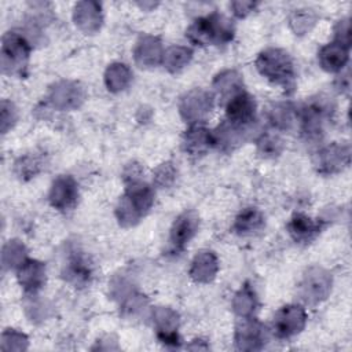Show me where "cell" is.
<instances>
[{
	"instance_id": "obj_9",
	"label": "cell",
	"mask_w": 352,
	"mask_h": 352,
	"mask_svg": "<svg viewBox=\"0 0 352 352\" xmlns=\"http://www.w3.org/2000/svg\"><path fill=\"white\" fill-rule=\"evenodd\" d=\"M265 327L254 318H242L235 327V344L241 351H256L265 344Z\"/></svg>"
},
{
	"instance_id": "obj_29",
	"label": "cell",
	"mask_w": 352,
	"mask_h": 352,
	"mask_svg": "<svg viewBox=\"0 0 352 352\" xmlns=\"http://www.w3.org/2000/svg\"><path fill=\"white\" fill-rule=\"evenodd\" d=\"M65 276L67 278L69 282H73L74 285L81 286L89 280L91 268L81 256H74L66 264Z\"/></svg>"
},
{
	"instance_id": "obj_10",
	"label": "cell",
	"mask_w": 352,
	"mask_h": 352,
	"mask_svg": "<svg viewBox=\"0 0 352 352\" xmlns=\"http://www.w3.org/2000/svg\"><path fill=\"white\" fill-rule=\"evenodd\" d=\"M226 114V121L238 126H250L256 120L254 98L245 91L238 92L227 100Z\"/></svg>"
},
{
	"instance_id": "obj_3",
	"label": "cell",
	"mask_w": 352,
	"mask_h": 352,
	"mask_svg": "<svg viewBox=\"0 0 352 352\" xmlns=\"http://www.w3.org/2000/svg\"><path fill=\"white\" fill-rule=\"evenodd\" d=\"M188 40L197 45L226 44L234 37V26L226 16L213 12L195 19L186 32Z\"/></svg>"
},
{
	"instance_id": "obj_11",
	"label": "cell",
	"mask_w": 352,
	"mask_h": 352,
	"mask_svg": "<svg viewBox=\"0 0 352 352\" xmlns=\"http://www.w3.org/2000/svg\"><path fill=\"white\" fill-rule=\"evenodd\" d=\"M349 144L333 143L323 147L315 157V166L323 175H331L349 165Z\"/></svg>"
},
{
	"instance_id": "obj_32",
	"label": "cell",
	"mask_w": 352,
	"mask_h": 352,
	"mask_svg": "<svg viewBox=\"0 0 352 352\" xmlns=\"http://www.w3.org/2000/svg\"><path fill=\"white\" fill-rule=\"evenodd\" d=\"M257 148L263 157L274 158L280 154L283 148V142L278 135L267 132V133H263L257 140Z\"/></svg>"
},
{
	"instance_id": "obj_39",
	"label": "cell",
	"mask_w": 352,
	"mask_h": 352,
	"mask_svg": "<svg viewBox=\"0 0 352 352\" xmlns=\"http://www.w3.org/2000/svg\"><path fill=\"white\" fill-rule=\"evenodd\" d=\"M254 7H256V3H253V1H234V3H231L232 12L239 18L246 16L249 12H252L254 10Z\"/></svg>"
},
{
	"instance_id": "obj_26",
	"label": "cell",
	"mask_w": 352,
	"mask_h": 352,
	"mask_svg": "<svg viewBox=\"0 0 352 352\" xmlns=\"http://www.w3.org/2000/svg\"><path fill=\"white\" fill-rule=\"evenodd\" d=\"M132 81V73L124 63H113L104 73V82L109 91L120 92Z\"/></svg>"
},
{
	"instance_id": "obj_18",
	"label": "cell",
	"mask_w": 352,
	"mask_h": 352,
	"mask_svg": "<svg viewBox=\"0 0 352 352\" xmlns=\"http://www.w3.org/2000/svg\"><path fill=\"white\" fill-rule=\"evenodd\" d=\"M135 60L142 67H153L162 60L164 51L161 41L153 36L142 37L135 47Z\"/></svg>"
},
{
	"instance_id": "obj_5",
	"label": "cell",
	"mask_w": 352,
	"mask_h": 352,
	"mask_svg": "<svg viewBox=\"0 0 352 352\" xmlns=\"http://www.w3.org/2000/svg\"><path fill=\"white\" fill-rule=\"evenodd\" d=\"M330 116L331 106L324 99H314L307 103L300 113L302 135L309 140L320 139Z\"/></svg>"
},
{
	"instance_id": "obj_2",
	"label": "cell",
	"mask_w": 352,
	"mask_h": 352,
	"mask_svg": "<svg viewBox=\"0 0 352 352\" xmlns=\"http://www.w3.org/2000/svg\"><path fill=\"white\" fill-rule=\"evenodd\" d=\"M256 67L261 76L280 85L285 91L292 92L294 89V65L290 55L279 48H268L258 54L256 59Z\"/></svg>"
},
{
	"instance_id": "obj_4",
	"label": "cell",
	"mask_w": 352,
	"mask_h": 352,
	"mask_svg": "<svg viewBox=\"0 0 352 352\" xmlns=\"http://www.w3.org/2000/svg\"><path fill=\"white\" fill-rule=\"evenodd\" d=\"M30 47L18 33L8 32L1 44V69L7 74H22L26 69Z\"/></svg>"
},
{
	"instance_id": "obj_15",
	"label": "cell",
	"mask_w": 352,
	"mask_h": 352,
	"mask_svg": "<svg viewBox=\"0 0 352 352\" xmlns=\"http://www.w3.org/2000/svg\"><path fill=\"white\" fill-rule=\"evenodd\" d=\"M50 100L59 110L76 109L84 100V91L77 82L60 81L51 88Z\"/></svg>"
},
{
	"instance_id": "obj_27",
	"label": "cell",
	"mask_w": 352,
	"mask_h": 352,
	"mask_svg": "<svg viewBox=\"0 0 352 352\" xmlns=\"http://www.w3.org/2000/svg\"><path fill=\"white\" fill-rule=\"evenodd\" d=\"M257 307V298L253 289L246 283L241 287V290L234 296L232 308L236 315L241 318L252 316Z\"/></svg>"
},
{
	"instance_id": "obj_31",
	"label": "cell",
	"mask_w": 352,
	"mask_h": 352,
	"mask_svg": "<svg viewBox=\"0 0 352 352\" xmlns=\"http://www.w3.org/2000/svg\"><path fill=\"white\" fill-rule=\"evenodd\" d=\"M270 121L279 129H287L294 121V109L289 103L275 104L270 110Z\"/></svg>"
},
{
	"instance_id": "obj_21",
	"label": "cell",
	"mask_w": 352,
	"mask_h": 352,
	"mask_svg": "<svg viewBox=\"0 0 352 352\" xmlns=\"http://www.w3.org/2000/svg\"><path fill=\"white\" fill-rule=\"evenodd\" d=\"M18 280L26 292L36 293L45 283V265L36 260H26L18 270Z\"/></svg>"
},
{
	"instance_id": "obj_7",
	"label": "cell",
	"mask_w": 352,
	"mask_h": 352,
	"mask_svg": "<svg viewBox=\"0 0 352 352\" xmlns=\"http://www.w3.org/2000/svg\"><path fill=\"white\" fill-rule=\"evenodd\" d=\"M213 107V96L205 89H192L187 92L179 104L182 117L190 122L197 124L202 121Z\"/></svg>"
},
{
	"instance_id": "obj_38",
	"label": "cell",
	"mask_w": 352,
	"mask_h": 352,
	"mask_svg": "<svg viewBox=\"0 0 352 352\" xmlns=\"http://www.w3.org/2000/svg\"><path fill=\"white\" fill-rule=\"evenodd\" d=\"M16 120V110L12 103L3 100L1 102V131L6 133L8 128L12 126V124Z\"/></svg>"
},
{
	"instance_id": "obj_23",
	"label": "cell",
	"mask_w": 352,
	"mask_h": 352,
	"mask_svg": "<svg viewBox=\"0 0 352 352\" xmlns=\"http://www.w3.org/2000/svg\"><path fill=\"white\" fill-rule=\"evenodd\" d=\"M212 144V131L192 124L183 136V148L191 155L204 154Z\"/></svg>"
},
{
	"instance_id": "obj_37",
	"label": "cell",
	"mask_w": 352,
	"mask_h": 352,
	"mask_svg": "<svg viewBox=\"0 0 352 352\" xmlns=\"http://www.w3.org/2000/svg\"><path fill=\"white\" fill-rule=\"evenodd\" d=\"M334 37L337 43L345 45L349 48V43H351V23L348 18H344L341 21H338V23L336 25L334 29Z\"/></svg>"
},
{
	"instance_id": "obj_6",
	"label": "cell",
	"mask_w": 352,
	"mask_h": 352,
	"mask_svg": "<svg viewBox=\"0 0 352 352\" xmlns=\"http://www.w3.org/2000/svg\"><path fill=\"white\" fill-rule=\"evenodd\" d=\"M331 290V275L320 267H311L300 283V296L308 304H318L327 298Z\"/></svg>"
},
{
	"instance_id": "obj_20",
	"label": "cell",
	"mask_w": 352,
	"mask_h": 352,
	"mask_svg": "<svg viewBox=\"0 0 352 352\" xmlns=\"http://www.w3.org/2000/svg\"><path fill=\"white\" fill-rule=\"evenodd\" d=\"M349 58V52H348V47L333 41L326 44L324 47L320 48L319 54H318V60L320 63V66L326 70V72H340L344 69V66L346 65Z\"/></svg>"
},
{
	"instance_id": "obj_8",
	"label": "cell",
	"mask_w": 352,
	"mask_h": 352,
	"mask_svg": "<svg viewBox=\"0 0 352 352\" xmlns=\"http://www.w3.org/2000/svg\"><path fill=\"white\" fill-rule=\"evenodd\" d=\"M307 322V314L302 307L290 304L282 307L274 316V330L278 337L289 338L298 334Z\"/></svg>"
},
{
	"instance_id": "obj_12",
	"label": "cell",
	"mask_w": 352,
	"mask_h": 352,
	"mask_svg": "<svg viewBox=\"0 0 352 352\" xmlns=\"http://www.w3.org/2000/svg\"><path fill=\"white\" fill-rule=\"evenodd\" d=\"M199 227L198 214L192 210H186L173 221L169 235L170 246L175 252H180L195 235Z\"/></svg>"
},
{
	"instance_id": "obj_34",
	"label": "cell",
	"mask_w": 352,
	"mask_h": 352,
	"mask_svg": "<svg viewBox=\"0 0 352 352\" xmlns=\"http://www.w3.org/2000/svg\"><path fill=\"white\" fill-rule=\"evenodd\" d=\"M1 341H3V342L10 341V344L6 345L3 349L21 351V349H25V348L28 346V338H26V336L22 334V333H19V331H15V330H12V329H8L7 331L3 333Z\"/></svg>"
},
{
	"instance_id": "obj_17",
	"label": "cell",
	"mask_w": 352,
	"mask_h": 352,
	"mask_svg": "<svg viewBox=\"0 0 352 352\" xmlns=\"http://www.w3.org/2000/svg\"><path fill=\"white\" fill-rule=\"evenodd\" d=\"M74 22L85 33H96L102 25L100 4L96 1H80L74 7Z\"/></svg>"
},
{
	"instance_id": "obj_24",
	"label": "cell",
	"mask_w": 352,
	"mask_h": 352,
	"mask_svg": "<svg viewBox=\"0 0 352 352\" xmlns=\"http://www.w3.org/2000/svg\"><path fill=\"white\" fill-rule=\"evenodd\" d=\"M213 87L220 98H226L228 100L231 96L243 91V81L235 70H226L216 76Z\"/></svg>"
},
{
	"instance_id": "obj_40",
	"label": "cell",
	"mask_w": 352,
	"mask_h": 352,
	"mask_svg": "<svg viewBox=\"0 0 352 352\" xmlns=\"http://www.w3.org/2000/svg\"><path fill=\"white\" fill-rule=\"evenodd\" d=\"M337 82H340V84H338V89H340L341 92L349 91V73H346L345 76H340V78L337 80Z\"/></svg>"
},
{
	"instance_id": "obj_33",
	"label": "cell",
	"mask_w": 352,
	"mask_h": 352,
	"mask_svg": "<svg viewBox=\"0 0 352 352\" xmlns=\"http://www.w3.org/2000/svg\"><path fill=\"white\" fill-rule=\"evenodd\" d=\"M316 21V15L311 10H297L290 16V26L296 34L307 33Z\"/></svg>"
},
{
	"instance_id": "obj_1",
	"label": "cell",
	"mask_w": 352,
	"mask_h": 352,
	"mask_svg": "<svg viewBox=\"0 0 352 352\" xmlns=\"http://www.w3.org/2000/svg\"><path fill=\"white\" fill-rule=\"evenodd\" d=\"M154 191L140 180H129L125 195L120 199L116 214L121 226H135L151 208Z\"/></svg>"
},
{
	"instance_id": "obj_28",
	"label": "cell",
	"mask_w": 352,
	"mask_h": 352,
	"mask_svg": "<svg viewBox=\"0 0 352 352\" xmlns=\"http://www.w3.org/2000/svg\"><path fill=\"white\" fill-rule=\"evenodd\" d=\"M191 56H192V52L190 48L182 47V45H173L164 52L162 62L169 72L175 73L183 69L184 66H187Z\"/></svg>"
},
{
	"instance_id": "obj_22",
	"label": "cell",
	"mask_w": 352,
	"mask_h": 352,
	"mask_svg": "<svg viewBox=\"0 0 352 352\" xmlns=\"http://www.w3.org/2000/svg\"><path fill=\"white\" fill-rule=\"evenodd\" d=\"M217 270H219L217 257L214 256L213 252L205 250V252H199L194 257L190 268V275L195 282L208 283L214 279Z\"/></svg>"
},
{
	"instance_id": "obj_13",
	"label": "cell",
	"mask_w": 352,
	"mask_h": 352,
	"mask_svg": "<svg viewBox=\"0 0 352 352\" xmlns=\"http://www.w3.org/2000/svg\"><path fill=\"white\" fill-rule=\"evenodd\" d=\"M78 197V188L76 180L69 175L58 176L51 186L48 199L50 204L58 210L70 209Z\"/></svg>"
},
{
	"instance_id": "obj_16",
	"label": "cell",
	"mask_w": 352,
	"mask_h": 352,
	"mask_svg": "<svg viewBox=\"0 0 352 352\" xmlns=\"http://www.w3.org/2000/svg\"><path fill=\"white\" fill-rule=\"evenodd\" d=\"M249 132V126H238L228 121H224L214 131H212V144L228 151L243 143Z\"/></svg>"
},
{
	"instance_id": "obj_14",
	"label": "cell",
	"mask_w": 352,
	"mask_h": 352,
	"mask_svg": "<svg viewBox=\"0 0 352 352\" xmlns=\"http://www.w3.org/2000/svg\"><path fill=\"white\" fill-rule=\"evenodd\" d=\"M153 322L157 329V336L162 344L170 346H177L180 344L177 336L179 316L173 309L164 307L155 308L153 312Z\"/></svg>"
},
{
	"instance_id": "obj_25",
	"label": "cell",
	"mask_w": 352,
	"mask_h": 352,
	"mask_svg": "<svg viewBox=\"0 0 352 352\" xmlns=\"http://www.w3.org/2000/svg\"><path fill=\"white\" fill-rule=\"evenodd\" d=\"M264 227V217L263 214L254 209V208H248L242 210L232 226L234 231L239 235H248L260 231Z\"/></svg>"
},
{
	"instance_id": "obj_35",
	"label": "cell",
	"mask_w": 352,
	"mask_h": 352,
	"mask_svg": "<svg viewBox=\"0 0 352 352\" xmlns=\"http://www.w3.org/2000/svg\"><path fill=\"white\" fill-rule=\"evenodd\" d=\"M176 176V169L172 166L170 162H165L160 165L154 173V180L161 187H168L173 183Z\"/></svg>"
},
{
	"instance_id": "obj_30",
	"label": "cell",
	"mask_w": 352,
	"mask_h": 352,
	"mask_svg": "<svg viewBox=\"0 0 352 352\" xmlns=\"http://www.w3.org/2000/svg\"><path fill=\"white\" fill-rule=\"evenodd\" d=\"M26 249L19 241H8L3 248V265L6 268L21 267L26 260Z\"/></svg>"
},
{
	"instance_id": "obj_36",
	"label": "cell",
	"mask_w": 352,
	"mask_h": 352,
	"mask_svg": "<svg viewBox=\"0 0 352 352\" xmlns=\"http://www.w3.org/2000/svg\"><path fill=\"white\" fill-rule=\"evenodd\" d=\"M40 166V162L36 158L32 157H25L21 158L16 164H15V169L16 173L22 177V176H33L37 173Z\"/></svg>"
},
{
	"instance_id": "obj_19",
	"label": "cell",
	"mask_w": 352,
	"mask_h": 352,
	"mask_svg": "<svg viewBox=\"0 0 352 352\" xmlns=\"http://www.w3.org/2000/svg\"><path fill=\"white\" fill-rule=\"evenodd\" d=\"M290 236L297 242V243H309L312 239H315L320 230H322V223L318 220H312L311 217L305 214H294L287 226Z\"/></svg>"
}]
</instances>
